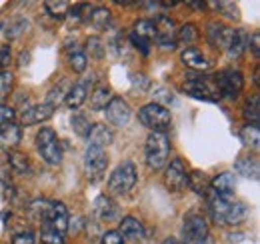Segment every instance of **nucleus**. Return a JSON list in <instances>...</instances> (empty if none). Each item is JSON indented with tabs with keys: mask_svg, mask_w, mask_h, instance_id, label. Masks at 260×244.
<instances>
[{
	"mask_svg": "<svg viewBox=\"0 0 260 244\" xmlns=\"http://www.w3.org/2000/svg\"><path fill=\"white\" fill-rule=\"evenodd\" d=\"M206 200H208V212L216 224L238 226L248 218V206L236 200L234 196H222L210 190L206 194Z\"/></svg>",
	"mask_w": 260,
	"mask_h": 244,
	"instance_id": "nucleus-1",
	"label": "nucleus"
},
{
	"mask_svg": "<svg viewBox=\"0 0 260 244\" xmlns=\"http://www.w3.org/2000/svg\"><path fill=\"white\" fill-rule=\"evenodd\" d=\"M170 138L166 132H150L146 136L144 142V160L148 164L150 170L160 172L168 164V156H170Z\"/></svg>",
	"mask_w": 260,
	"mask_h": 244,
	"instance_id": "nucleus-2",
	"label": "nucleus"
},
{
	"mask_svg": "<svg viewBox=\"0 0 260 244\" xmlns=\"http://www.w3.org/2000/svg\"><path fill=\"white\" fill-rule=\"evenodd\" d=\"M34 144H36V150H38V154H40V158H42L46 164H50V166H58V164H62L64 150H62L60 138L56 136L54 128H50V126H42V128L36 132Z\"/></svg>",
	"mask_w": 260,
	"mask_h": 244,
	"instance_id": "nucleus-3",
	"label": "nucleus"
},
{
	"mask_svg": "<svg viewBox=\"0 0 260 244\" xmlns=\"http://www.w3.org/2000/svg\"><path fill=\"white\" fill-rule=\"evenodd\" d=\"M138 182V172H136V164L132 160H122L110 174L108 178V192L112 196H124L132 192V188Z\"/></svg>",
	"mask_w": 260,
	"mask_h": 244,
	"instance_id": "nucleus-4",
	"label": "nucleus"
},
{
	"mask_svg": "<svg viewBox=\"0 0 260 244\" xmlns=\"http://www.w3.org/2000/svg\"><path fill=\"white\" fill-rule=\"evenodd\" d=\"M138 120L142 126H146L150 132H166V128H170L172 114L166 106H160L156 102L144 104L138 110Z\"/></svg>",
	"mask_w": 260,
	"mask_h": 244,
	"instance_id": "nucleus-5",
	"label": "nucleus"
},
{
	"mask_svg": "<svg viewBox=\"0 0 260 244\" xmlns=\"http://www.w3.org/2000/svg\"><path fill=\"white\" fill-rule=\"evenodd\" d=\"M214 84H216V90H218L220 96L236 98L244 88V76H242L240 70L224 68L214 76Z\"/></svg>",
	"mask_w": 260,
	"mask_h": 244,
	"instance_id": "nucleus-6",
	"label": "nucleus"
},
{
	"mask_svg": "<svg viewBox=\"0 0 260 244\" xmlns=\"http://www.w3.org/2000/svg\"><path fill=\"white\" fill-rule=\"evenodd\" d=\"M162 180L168 192H182L188 188V172L182 158H174L170 164H166Z\"/></svg>",
	"mask_w": 260,
	"mask_h": 244,
	"instance_id": "nucleus-7",
	"label": "nucleus"
},
{
	"mask_svg": "<svg viewBox=\"0 0 260 244\" xmlns=\"http://www.w3.org/2000/svg\"><path fill=\"white\" fill-rule=\"evenodd\" d=\"M42 226L44 228H50V230H56L60 234H64L70 226V218H68V210L60 200H48V206H46V212L42 218Z\"/></svg>",
	"mask_w": 260,
	"mask_h": 244,
	"instance_id": "nucleus-8",
	"label": "nucleus"
},
{
	"mask_svg": "<svg viewBox=\"0 0 260 244\" xmlns=\"http://www.w3.org/2000/svg\"><path fill=\"white\" fill-rule=\"evenodd\" d=\"M82 164H84V172L90 180H96L104 174L106 166H108V154L104 148H98V146H86L84 150V158H82Z\"/></svg>",
	"mask_w": 260,
	"mask_h": 244,
	"instance_id": "nucleus-9",
	"label": "nucleus"
},
{
	"mask_svg": "<svg viewBox=\"0 0 260 244\" xmlns=\"http://www.w3.org/2000/svg\"><path fill=\"white\" fill-rule=\"evenodd\" d=\"M184 92H186L188 96L196 98V100H204V102H218V100H220V94L216 90V84L210 82L206 74H202L200 78L186 80Z\"/></svg>",
	"mask_w": 260,
	"mask_h": 244,
	"instance_id": "nucleus-10",
	"label": "nucleus"
},
{
	"mask_svg": "<svg viewBox=\"0 0 260 244\" xmlns=\"http://www.w3.org/2000/svg\"><path fill=\"white\" fill-rule=\"evenodd\" d=\"M104 112H106V122L116 128H124L132 118V110L122 96H112L110 102L106 104Z\"/></svg>",
	"mask_w": 260,
	"mask_h": 244,
	"instance_id": "nucleus-11",
	"label": "nucleus"
},
{
	"mask_svg": "<svg viewBox=\"0 0 260 244\" xmlns=\"http://www.w3.org/2000/svg\"><path fill=\"white\" fill-rule=\"evenodd\" d=\"M182 236L184 240H198L210 236V226L208 220L198 212H188L182 222Z\"/></svg>",
	"mask_w": 260,
	"mask_h": 244,
	"instance_id": "nucleus-12",
	"label": "nucleus"
},
{
	"mask_svg": "<svg viewBox=\"0 0 260 244\" xmlns=\"http://www.w3.org/2000/svg\"><path fill=\"white\" fill-rule=\"evenodd\" d=\"M154 26H156V40L154 42L164 50H174L176 44H178L176 42V24H174V20L168 18V16H158Z\"/></svg>",
	"mask_w": 260,
	"mask_h": 244,
	"instance_id": "nucleus-13",
	"label": "nucleus"
},
{
	"mask_svg": "<svg viewBox=\"0 0 260 244\" xmlns=\"http://www.w3.org/2000/svg\"><path fill=\"white\" fill-rule=\"evenodd\" d=\"M232 36H234L232 26L220 24V22H208V26H206V40L216 50H226Z\"/></svg>",
	"mask_w": 260,
	"mask_h": 244,
	"instance_id": "nucleus-14",
	"label": "nucleus"
},
{
	"mask_svg": "<svg viewBox=\"0 0 260 244\" xmlns=\"http://www.w3.org/2000/svg\"><path fill=\"white\" fill-rule=\"evenodd\" d=\"M56 110L46 104V102H40V104H32V106H26L18 116L20 120V126H34V124H40V122L48 120Z\"/></svg>",
	"mask_w": 260,
	"mask_h": 244,
	"instance_id": "nucleus-15",
	"label": "nucleus"
},
{
	"mask_svg": "<svg viewBox=\"0 0 260 244\" xmlns=\"http://www.w3.org/2000/svg\"><path fill=\"white\" fill-rule=\"evenodd\" d=\"M118 232H120V236L124 238V242L128 240V242H132V244L142 242V240L148 236L146 226H144L136 216H124V218L120 220Z\"/></svg>",
	"mask_w": 260,
	"mask_h": 244,
	"instance_id": "nucleus-16",
	"label": "nucleus"
},
{
	"mask_svg": "<svg viewBox=\"0 0 260 244\" xmlns=\"http://www.w3.org/2000/svg\"><path fill=\"white\" fill-rule=\"evenodd\" d=\"M92 212H94L96 220H100V222H114L120 216L116 202L106 194H98L94 204H92Z\"/></svg>",
	"mask_w": 260,
	"mask_h": 244,
	"instance_id": "nucleus-17",
	"label": "nucleus"
},
{
	"mask_svg": "<svg viewBox=\"0 0 260 244\" xmlns=\"http://www.w3.org/2000/svg\"><path fill=\"white\" fill-rule=\"evenodd\" d=\"M92 82H94V76L92 78H82L80 82H76V84H72L70 86V90L66 94L64 98V104L68 108H72V110H76V108H80L84 102H86V98H88V90H90V86H92Z\"/></svg>",
	"mask_w": 260,
	"mask_h": 244,
	"instance_id": "nucleus-18",
	"label": "nucleus"
},
{
	"mask_svg": "<svg viewBox=\"0 0 260 244\" xmlns=\"http://www.w3.org/2000/svg\"><path fill=\"white\" fill-rule=\"evenodd\" d=\"M180 58H182V62H184L188 68H192L196 72H206V70H210V66H212V62L208 60V56H206L200 48H194V46L186 48Z\"/></svg>",
	"mask_w": 260,
	"mask_h": 244,
	"instance_id": "nucleus-19",
	"label": "nucleus"
},
{
	"mask_svg": "<svg viewBox=\"0 0 260 244\" xmlns=\"http://www.w3.org/2000/svg\"><path fill=\"white\" fill-rule=\"evenodd\" d=\"M234 170H236L240 176L248 178V180H258V174H260L258 158H256V156H250V154L240 156V158H236V162H234Z\"/></svg>",
	"mask_w": 260,
	"mask_h": 244,
	"instance_id": "nucleus-20",
	"label": "nucleus"
},
{
	"mask_svg": "<svg viewBox=\"0 0 260 244\" xmlns=\"http://www.w3.org/2000/svg\"><path fill=\"white\" fill-rule=\"evenodd\" d=\"M90 146H98V148H106L108 144H112L114 140V132L106 126V124H92L88 136H86Z\"/></svg>",
	"mask_w": 260,
	"mask_h": 244,
	"instance_id": "nucleus-21",
	"label": "nucleus"
},
{
	"mask_svg": "<svg viewBox=\"0 0 260 244\" xmlns=\"http://www.w3.org/2000/svg\"><path fill=\"white\" fill-rule=\"evenodd\" d=\"M66 50H68V64H70V68L74 72H78V74H84L86 72V66H88V56H86L84 48L80 44H76V42L74 44L68 42L66 44Z\"/></svg>",
	"mask_w": 260,
	"mask_h": 244,
	"instance_id": "nucleus-22",
	"label": "nucleus"
},
{
	"mask_svg": "<svg viewBox=\"0 0 260 244\" xmlns=\"http://www.w3.org/2000/svg\"><path fill=\"white\" fill-rule=\"evenodd\" d=\"M210 190L222 196H232L236 190V176L232 172H222L210 180Z\"/></svg>",
	"mask_w": 260,
	"mask_h": 244,
	"instance_id": "nucleus-23",
	"label": "nucleus"
},
{
	"mask_svg": "<svg viewBox=\"0 0 260 244\" xmlns=\"http://www.w3.org/2000/svg\"><path fill=\"white\" fill-rule=\"evenodd\" d=\"M246 46H248V32L242 30V28H234V36H232V40H230L226 48V56L232 60L240 58L244 54Z\"/></svg>",
	"mask_w": 260,
	"mask_h": 244,
	"instance_id": "nucleus-24",
	"label": "nucleus"
},
{
	"mask_svg": "<svg viewBox=\"0 0 260 244\" xmlns=\"http://www.w3.org/2000/svg\"><path fill=\"white\" fill-rule=\"evenodd\" d=\"M8 164H10V168H12L16 174H22V176L32 174V164H30L28 156L18 152V150H10V152H8Z\"/></svg>",
	"mask_w": 260,
	"mask_h": 244,
	"instance_id": "nucleus-25",
	"label": "nucleus"
},
{
	"mask_svg": "<svg viewBox=\"0 0 260 244\" xmlns=\"http://www.w3.org/2000/svg\"><path fill=\"white\" fill-rule=\"evenodd\" d=\"M70 80H60V82H56L50 90H48V94H46V104H50L54 110L64 102V98H66V94H68V90H70Z\"/></svg>",
	"mask_w": 260,
	"mask_h": 244,
	"instance_id": "nucleus-26",
	"label": "nucleus"
},
{
	"mask_svg": "<svg viewBox=\"0 0 260 244\" xmlns=\"http://www.w3.org/2000/svg\"><path fill=\"white\" fill-rule=\"evenodd\" d=\"M110 20H112V14L106 6H92L90 14H88V24H92L98 30H106L110 26Z\"/></svg>",
	"mask_w": 260,
	"mask_h": 244,
	"instance_id": "nucleus-27",
	"label": "nucleus"
},
{
	"mask_svg": "<svg viewBox=\"0 0 260 244\" xmlns=\"http://www.w3.org/2000/svg\"><path fill=\"white\" fill-rule=\"evenodd\" d=\"M240 138H242V144L250 150H258L260 148V130L258 124H246L242 130H240Z\"/></svg>",
	"mask_w": 260,
	"mask_h": 244,
	"instance_id": "nucleus-28",
	"label": "nucleus"
},
{
	"mask_svg": "<svg viewBox=\"0 0 260 244\" xmlns=\"http://www.w3.org/2000/svg\"><path fill=\"white\" fill-rule=\"evenodd\" d=\"M242 116L248 124H258L260 120V98L258 94H252L246 98V104L242 108Z\"/></svg>",
	"mask_w": 260,
	"mask_h": 244,
	"instance_id": "nucleus-29",
	"label": "nucleus"
},
{
	"mask_svg": "<svg viewBox=\"0 0 260 244\" xmlns=\"http://www.w3.org/2000/svg\"><path fill=\"white\" fill-rule=\"evenodd\" d=\"M134 34L138 36V38H144V40H148L150 44L156 40V26H154V20H136L134 22Z\"/></svg>",
	"mask_w": 260,
	"mask_h": 244,
	"instance_id": "nucleus-30",
	"label": "nucleus"
},
{
	"mask_svg": "<svg viewBox=\"0 0 260 244\" xmlns=\"http://www.w3.org/2000/svg\"><path fill=\"white\" fill-rule=\"evenodd\" d=\"M188 188H192L198 196H206L210 192V180H208V176L204 172L196 170L188 176Z\"/></svg>",
	"mask_w": 260,
	"mask_h": 244,
	"instance_id": "nucleus-31",
	"label": "nucleus"
},
{
	"mask_svg": "<svg viewBox=\"0 0 260 244\" xmlns=\"http://www.w3.org/2000/svg\"><path fill=\"white\" fill-rule=\"evenodd\" d=\"M112 98V90L108 86H96L92 96H90V108L92 110H104L106 104L110 102Z\"/></svg>",
	"mask_w": 260,
	"mask_h": 244,
	"instance_id": "nucleus-32",
	"label": "nucleus"
},
{
	"mask_svg": "<svg viewBox=\"0 0 260 244\" xmlns=\"http://www.w3.org/2000/svg\"><path fill=\"white\" fill-rule=\"evenodd\" d=\"M70 126H72V130H74L78 136H82V138H86L88 132H90V128H92V124H90L88 116H86L84 112H76V114H72Z\"/></svg>",
	"mask_w": 260,
	"mask_h": 244,
	"instance_id": "nucleus-33",
	"label": "nucleus"
},
{
	"mask_svg": "<svg viewBox=\"0 0 260 244\" xmlns=\"http://www.w3.org/2000/svg\"><path fill=\"white\" fill-rule=\"evenodd\" d=\"M0 138H2L6 144H10V146L20 144V140H22V128H20V124L14 122V124L2 128V130H0Z\"/></svg>",
	"mask_w": 260,
	"mask_h": 244,
	"instance_id": "nucleus-34",
	"label": "nucleus"
},
{
	"mask_svg": "<svg viewBox=\"0 0 260 244\" xmlns=\"http://www.w3.org/2000/svg\"><path fill=\"white\" fill-rule=\"evenodd\" d=\"M198 36H200V32H198V28H196V24L186 22V24H182V26L176 30V42L194 44L196 40H198Z\"/></svg>",
	"mask_w": 260,
	"mask_h": 244,
	"instance_id": "nucleus-35",
	"label": "nucleus"
},
{
	"mask_svg": "<svg viewBox=\"0 0 260 244\" xmlns=\"http://www.w3.org/2000/svg\"><path fill=\"white\" fill-rule=\"evenodd\" d=\"M84 52H86V56H92L94 60H102L104 54H106V46H104V42H102L98 36H90V38L86 40Z\"/></svg>",
	"mask_w": 260,
	"mask_h": 244,
	"instance_id": "nucleus-36",
	"label": "nucleus"
},
{
	"mask_svg": "<svg viewBox=\"0 0 260 244\" xmlns=\"http://www.w3.org/2000/svg\"><path fill=\"white\" fill-rule=\"evenodd\" d=\"M26 30H28V20L22 18V16H18V18H14V20L10 22V26L6 28V38H8V40L20 38Z\"/></svg>",
	"mask_w": 260,
	"mask_h": 244,
	"instance_id": "nucleus-37",
	"label": "nucleus"
},
{
	"mask_svg": "<svg viewBox=\"0 0 260 244\" xmlns=\"http://www.w3.org/2000/svg\"><path fill=\"white\" fill-rule=\"evenodd\" d=\"M44 8H46V12H48L52 18H64L66 14H68L70 4L64 2V0H58V2H44Z\"/></svg>",
	"mask_w": 260,
	"mask_h": 244,
	"instance_id": "nucleus-38",
	"label": "nucleus"
},
{
	"mask_svg": "<svg viewBox=\"0 0 260 244\" xmlns=\"http://www.w3.org/2000/svg\"><path fill=\"white\" fill-rule=\"evenodd\" d=\"M12 84H14V74L10 70H2L0 72V98H6L12 92Z\"/></svg>",
	"mask_w": 260,
	"mask_h": 244,
	"instance_id": "nucleus-39",
	"label": "nucleus"
},
{
	"mask_svg": "<svg viewBox=\"0 0 260 244\" xmlns=\"http://www.w3.org/2000/svg\"><path fill=\"white\" fill-rule=\"evenodd\" d=\"M16 122V110L8 104H0V130Z\"/></svg>",
	"mask_w": 260,
	"mask_h": 244,
	"instance_id": "nucleus-40",
	"label": "nucleus"
},
{
	"mask_svg": "<svg viewBox=\"0 0 260 244\" xmlns=\"http://www.w3.org/2000/svg\"><path fill=\"white\" fill-rule=\"evenodd\" d=\"M42 244H66L64 234L56 232V230H50V228H42V238H40Z\"/></svg>",
	"mask_w": 260,
	"mask_h": 244,
	"instance_id": "nucleus-41",
	"label": "nucleus"
},
{
	"mask_svg": "<svg viewBox=\"0 0 260 244\" xmlns=\"http://www.w3.org/2000/svg\"><path fill=\"white\" fill-rule=\"evenodd\" d=\"M10 244H36V238H34V232L32 230H20L16 234H12V240Z\"/></svg>",
	"mask_w": 260,
	"mask_h": 244,
	"instance_id": "nucleus-42",
	"label": "nucleus"
},
{
	"mask_svg": "<svg viewBox=\"0 0 260 244\" xmlns=\"http://www.w3.org/2000/svg\"><path fill=\"white\" fill-rule=\"evenodd\" d=\"M130 42L140 50V54H142V56H150V42H148V40L138 38L134 32H130Z\"/></svg>",
	"mask_w": 260,
	"mask_h": 244,
	"instance_id": "nucleus-43",
	"label": "nucleus"
},
{
	"mask_svg": "<svg viewBox=\"0 0 260 244\" xmlns=\"http://www.w3.org/2000/svg\"><path fill=\"white\" fill-rule=\"evenodd\" d=\"M100 244H126V242H124V238L120 236L118 230H106L102 234V238H100Z\"/></svg>",
	"mask_w": 260,
	"mask_h": 244,
	"instance_id": "nucleus-44",
	"label": "nucleus"
},
{
	"mask_svg": "<svg viewBox=\"0 0 260 244\" xmlns=\"http://www.w3.org/2000/svg\"><path fill=\"white\" fill-rule=\"evenodd\" d=\"M10 60H12V48L8 44H2L0 46V68L6 70V66L10 64Z\"/></svg>",
	"mask_w": 260,
	"mask_h": 244,
	"instance_id": "nucleus-45",
	"label": "nucleus"
},
{
	"mask_svg": "<svg viewBox=\"0 0 260 244\" xmlns=\"http://www.w3.org/2000/svg\"><path fill=\"white\" fill-rule=\"evenodd\" d=\"M172 100H174V98H172L170 92H166L162 86H156V94H154V102H156V104L162 106V104H170Z\"/></svg>",
	"mask_w": 260,
	"mask_h": 244,
	"instance_id": "nucleus-46",
	"label": "nucleus"
},
{
	"mask_svg": "<svg viewBox=\"0 0 260 244\" xmlns=\"http://www.w3.org/2000/svg\"><path fill=\"white\" fill-rule=\"evenodd\" d=\"M248 46H252V54L258 58V54H260V36H258V32H252V40L248 38Z\"/></svg>",
	"mask_w": 260,
	"mask_h": 244,
	"instance_id": "nucleus-47",
	"label": "nucleus"
},
{
	"mask_svg": "<svg viewBox=\"0 0 260 244\" xmlns=\"http://www.w3.org/2000/svg\"><path fill=\"white\" fill-rule=\"evenodd\" d=\"M182 244H214V240L210 236H206V238H198V240H184Z\"/></svg>",
	"mask_w": 260,
	"mask_h": 244,
	"instance_id": "nucleus-48",
	"label": "nucleus"
},
{
	"mask_svg": "<svg viewBox=\"0 0 260 244\" xmlns=\"http://www.w3.org/2000/svg\"><path fill=\"white\" fill-rule=\"evenodd\" d=\"M240 240H244V234H242V232H238V234H228V242H240Z\"/></svg>",
	"mask_w": 260,
	"mask_h": 244,
	"instance_id": "nucleus-49",
	"label": "nucleus"
},
{
	"mask_svg": "<svg viewBox=\"0 0 260 244\" xmlns=\"http://www.w3.org/2000/svg\"><path fill=\"white\" fill-rule=\"evenodd\" d=\"M20 56H22V60H20V66H24V62H26V64H28V60H30V58H28V56H30V54H28V52H22V54H20Z\"/></svg>",
	"mask_w": 260,
	"mask_h": 244,
	"instance_id": "nucleus-50",
	"label": "nucleus"
},
{
	"mask_svg": "<svg viewBox=\"0 0 260 244\" xmlns=\"http://www.w3.org/2000/svg\"><path fill=\"white\" fill-rule=\"evenodd\" d=\"M162 244H180L176 238H166V240H162Z\"/></svg>",
	"mask_w": 260,
	"mask_h": 244,
	"instance_id": "nucleus-51",
	"label": "nucleus"
}]
</instances>
